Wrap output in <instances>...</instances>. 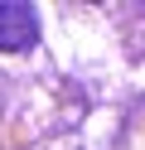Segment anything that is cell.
Segmentation results:
<instances>
[{"mask_svg":"<svg viewBox=\"0 0 145 150\" xmlns=\"http://www.w3.org/2000/svg\"><path fill=\"white\" fill-rule=\"evenodd\" d=\"M34 39H39L34 5H24V0H0V49L5 53H24V49H34Z\"/></svg>","mask_w":145,"mask_h":150,"instance_id":"1","label":"cell"}]
</instances>
